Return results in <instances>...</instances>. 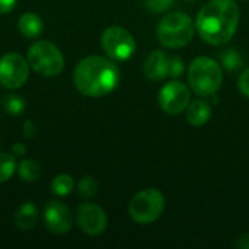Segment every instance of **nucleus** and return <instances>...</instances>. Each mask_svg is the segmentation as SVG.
Instances as JSON below:
<instances>
[{
	"label": "nucleus",
	"instance_id": "nucleus-6",
	"mask_svg": "<svg viewBox=\"0 0 249 249\" xmlns=\"http://www.w3.org/2000/svg\"><path fill=\"white\" fill-rule=\"evenodd\" d=\"M165 209V197L159 190L147 188L139 191L130 201L128 213L130 217L142 225L152 223L163 213Z\"/></svg>",
	"mask_w": 249,
	"mask_h": 249
},
{
	"label": "nucleus",
	"instance_id": "nucleus-8",
	"mask_svg": "<svg viewBox=\"0 0 249 249\" xmlns=\"http://www.w3.org/2000/svg\"><path fill=\"white\" fill-rule=\"evenodd\" d=\"M29 67L25 58L16 53L4 54L0 58V85L9 89H18L28 80Z\"/></svg>",
	"mask_w": 249,
	"mask_h": 249
},
{
	"label": "nucleus",
	"instance_id": "nucleus-12",
	"mask_svg": "<svg viewBox=\"0 0 249 249\" xmlns=\"http://www.w3.org/2000/svg\"><path fill=\"white\" fill-rule=\"evenodd\" d=\"M169 57L163 51H153L144 63V74L152 80H162L168 76Z\"/></svg>",
	"mask_w": 249,
	"mask_h": 249
},
{
	"label": "nucleus",
	"instance_id": "nucleus-10",
	"mask_svg": "<svg viewBox=\"0 0 249 249\" xmlns=\"http://www.w3.org/2000/svg\"><path fill=\"white\" fill-rule=\"evenodd\" d=\"M76 220H77L79 228L90 236L101 235L107 229V225H108L105 212L99 206L92 204V203H85L77 209Z\"/></svg>",
	"mask_w": 249,
	"mask_h": 249
},
{
	"label": "nucleus",
	"instance_id": "nucleus-17",
	"mask_svg": "<svg viewBox=\"0 0 249 249\" xmlns=\"http://www.w3.org/2000/svg\"><path fill=\"white\" fill-rule=\"evenodd\" d=\"M220 61L223 63V67L229 71H236L244 66V55L241 54V51L229 48L220 53Z\"/></svg>",
	"mask_w": 249,
	"mask_h": 249
},
{
	"label": "nucleus",
	"instance_id": "nucleus-7",
	"mask_svg": "<svg viewBox=\"0 0 249 249\" xmlns=\"http://www.w3.org/2000/svg\"><path fill=\"white\" fill-rule=\"evenodd\" d=\"M104 51L115 61L130 58L136 51V41L133 35L123 26H109L101 36Z\"/></svg>",
	"mask_w": 249,
	"mask_h": 249
},
{
	"label": "nucleus",
	"instance_id": "nucleus-28",
	"mask_svg": "<svg viewBox=\"0 0 249 249\" xmlns=\"http://www.w3.org/2000/svg\"><path fill=\"white\" fill-rule=\"evenodd\" d=\"M25 152H26V149H25V146L22 143H15L13 147H12V155L13 156H23Z\"/></svg>",
	"mask_w": 249,
	"mask_h": 249
},
{
	"label": "nucleus",
	"instance_id": "nucleus-23",
	"mask_svg": "<svg viewBox=\"0 0 249 249\" xmlns=\"http://www.w3.org/2000/svg\"><path fill=\"white\" fill-rule=\"evenodd\" d=\"M184 71V63L179 57H169V66H168V76L178 77Z\"/></svg>",
	"mask_w": 249,
	"mask_h": 249
},
{
	"label": "nucleus",
	"instance_id": "nucleus-21",
	"mask_svg": "<svg viewBox=\"0 0 249 249\" xmlns=\"http://www.w3.org/2000/svg\"><path fill=\"white\" fill-rule=\"evenodd\" d=\"M98 191V182L95 178L92 177H85L80 182H79V193L83 197H92L95 196Z\"/></svg>",
	"mask_w": 249,
	"mask_h": 249
},
{
	"label": "nucleus",
	"instance_id": "nucleus-1",
	"mask_svg": "<svg viewBox=\"0 0 249 249\" xmlns=\"http://www.w3.org/2000/svg\"><path fill=\"white\" fill-rule=\"evenodd\" d=\"M239 25V7L233 0H212L201 7L197 16L200 36L212 45L226 44Z\"/></svg>",
	"mask_w": 249,
	"mask_h": 249
},
{
	"label": "nucleus",
	"instance_id": "nucleus-5",
	"mask_svg": "<svg viewBox=\"0 0 249 249\" xmlns=\"http://www.w3.org/2000/svg\"><path fill=\"white\" fill-rule=\"evenodd\" d=\"M28 63L41 76L54 77L63 71L64 58L57 45L50 41H36L29 47Z\"/></svg>",
	"mask_w": 249,
	"mask_h": 249
},
{
	"label": "nucleus",
	"instance_id": "nucleus-9",
	"mask_svg": "<svg viewBox=\"0 0 249 249\" xmlns=\"http://www.w3.org/2000/svg\"><path fill=\"white\" fill-rule=\"evenodd\" d=\"M159 104L166 114H179L190 105V90L181 82H171L162 88L159 93Z\"/></svg>",
	"mask_w": 249,
	"mask_h": 249
},
{
	"label": "nucleus",
	"instance_id": "nucleus-26",
	"mask_svg": "<svg viewBox=\"0 0 249 249\" xmlns=\"http://www.w3.org/2000/svg\"><path fill=\"white\" fill-rule=\"evenodd\" d=\"M16 0H0V13H9L13 10Z\"/></svg>",
	"mask_w": 249,
	"mask_h": 249
},
{
	"label": "nucleus",
	"instance_id": "nucleus-24",
	"mask_svg": "<svg viewBox=\"0 0 249 249\" xmlns=\"http://www.w3.org/2000/svg\"><path fill=\"white\" fill-rule=\"evenodd\" d=\"M238 86H239V90L244 96L249 98V69H247L238 79Z\"/></svg>",
	"mask_w": 249,
	"mask_h": 249
},
{
	"label": "nucleus",
	"instance_id": "nucleus-16",
	"mask_svg": "<svg viewBox=\"0 0 249 249\" xmlns=\"http://www.w3.org/2000/svg\"><path fill=\"white\" fill-rule=\"evenodd\" d=\"M18 174L19 178L25 182H34L39 178L41 175V168L39 165L32 160V159H25L19 163L18 166Z\"/></svg>",
	"mask_w": 249,
	"mask_h": 249
},
{
	"label": "nucleus",
	"instance_id": "nucleus-22",
	"mask_svg": "<svg viewBox=\"0 0 249 249\" xmlns=\"http://www.w3.org/2000/svg\"><path fill=\"white\" fill-rule=\"evenodd\" d=\"M174 0H144V6L153 13H162L172 6Z\"/></svg>",
	"mask_w": 249,
	"mask_h": 249
},
{
	"label": "nucleus",
	"instance_id": "nucleus-19",
	"mask_svg": "<svg viewBox=\"0 0 249 249\" xmlns=\"http://www.w3.org/2000/svg\"><path fill=\"white\" fill-rule=\"evenodd\" d=\"M16 160L13 155L0 153V182H6L16 171Z\"/></svg>",
	"mask_w": 249,
	"mask_h": 249
},
{
	"label": "nucleus",
	"instance_id": "nucleus-27",
	"mask_svg": "<svg viewBox=\"0 0 249 249\" xmlns=\"http://www.w3.org/2000/svg\"><path fill=\"white\" fill-rule=\"evenodd\" d=\"M235 245L241 249H249V233H242L241 236H238Z\"/></svg>",
	"mask_w": 249,
	"mask_h": 249
},
{
	"label": "nucleus",
	"instance_id": "nucleus-25",
	"mask_svg": "<svg viewBox=\"0 0 249 249\" xmlns=\"http://www.w3.org/2000/svg\"><path fill=\"white\" fill-rule=\"evenodd\" d=\"M22 131H23V134L26 136V137H34V134H35V125H34V123L32 121H25L23 123V125H22Z\"/></svg>",
	"mask_w": 249,
	"mask_h": 249
},
{
	"label": "nucleus",
	"instance_id": "nucleus-4",
	"mask_svg": "<svg viewBox=\"0 0 249 249\" xmlns=\"http://www.w3.org/2000/svg\"><path fill=\"white\" fill-rule=\"evenodd\" d=\"M194 36L191 18L184 12H174L165 16L158 26V39L163 47L179 48L187 45Z\"/></svg>",
	"mask_w": 249,
	"mask_h": 249
},
{
	"label": "nucleus",
	"instance_id": "nucleus-15",
	"mask_svg": "<svg viewBox=\"0 0 249 249\" xmlns=\"http://www.w3.org/2000/svg\"><path fill=\"white\" fill-rule=\"evenodd\" d=\"M38 220V212L36 207L32 203H25L22 204L16 214H15V225L20 231H29L35 226Z\"/></svg>",
	"mask_w": 249,
	"mask_h": 249
},
{
	"label": "nucleus",
	"instance_id": "nucleus-11",
	"mask_svg": "<svg viewBox=\"0 0 249 249\" xmlns=\"http://www.w3.org/2000/svg\"><path fill=\"white\" fill-rule=\"evenodd\" d=\"M44 223L47 229L53 233L61 235L71 228V213L70 209L60 201H50L44 210Z\"/></svg>",
	"mask_w": 249,
	"mask_h": 249
},
{
	"label": "nucleus",
	"instance_id": "nucleus-18",
	"mask_svg": "<svg viewBox=\"0 0 249 249\" xmlns=\"http://www.w3.org/2000/svg\"><path fill=\"white\" fill-rule=\"evenodd\" d=\"M73 178L70 175H66V174H61V175H57L53 182H51V190L55 196H60V197H66L69 196L71 191H73Z\"/></svg>",
	"mask_w": 249,
	"mask_h": 249
},
{
	"label": "nucleus",
	"instance_id": "nucleus-13",
	"mask_svg": "<svg viewBox=\"0 0 249 249\" xmlns=\"http://www.w3.org/2000/svg\"><path fill=\"white\" fill-rule=\"evenodd\" d=\"M18 29L26 38H36L44 31V22H42V19L36 13L26 12V13H23L19 18Z\"/></svg>",
	"mask_w": 249,
	"mask_h": 249
},
{
	"label": "nucleus",
	"instance_id": "nucleus-20",
	"mask_svg": "<svg viewBox=\"0 0 249 249\" xmlns=\"http://www.w3.org/2000/svg\"><path fill=\"white\" fill-rule=\"evenodd\" d=\"M3 107H4L7 114L19 115V114H22L25 111V101L19 95H7L4 98Z\"/></svg>",
	"mask_w": 249,
	"mask_h": 249
},
{
	"label": "nucleus",
	"instance_id": "nucleus-14",
	"mask_svg": "<svg viewBox=\"0 0 249 249\" xmlns=\"http://www.w3.org/2000/svg\"><path fill=\"white\" fill-rule=\"evenodd\" d=\"M212 117V108L206 101L197 99L191 102V105L187 109V120L191 125L200 127L204 125Z\"/></svg>",
	"mask_w": 249,
	"mask_h": 249
},
{
	"label": "nucleus",
	"instance_id": "nucleus-2",
	"mask_svg": "<svg viewBox=\"0 0 249 249\" xmlns=\"http://www.w3.org/2000/svg\"><path fill=\"white\" fill-rule=\"evenodd\" d=\"M120 77L118 66L101 55H89L80 60L73 73L77 90L90 98L111 93L118 86Z\"/></svg>",
	"mask_w": 249,
	"mask_h": 249
},
{
	"label": "nucleus",
	"instance_id": "nucleus-3",
	"mask_svg": "<svg viewBox=\"0 0 249 249\" xmlns=\"http://www.w3.org/2000/svg\"><path fill=\"white\" fill-rule=\"evenodd\" d=\"M188 82L198 96H213L223 82L222 67L210 57H197L190 66Z\"/></svg>",
	"mask_w": 249,
	"mask_h": 249
}]
</instances>
